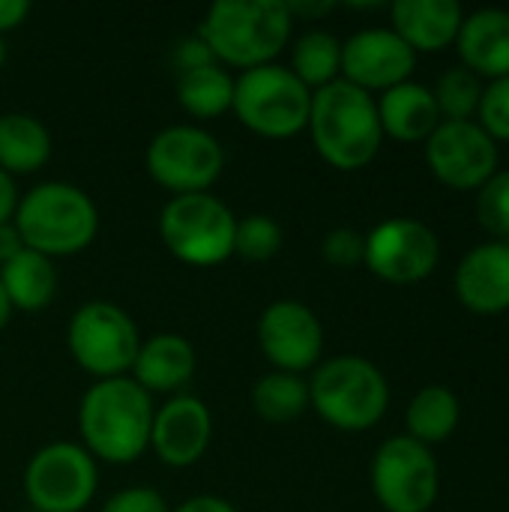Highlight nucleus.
Returning <instances> with one entry per match:
<instances>
[{"instance_id": "nucleus-1", "label": "nucleus", "mask_w": 509, "mask_h": 512, "mask_svg": "<svg viewBox=\"0 0 509 512\" xmlns=\"http://www.w3.org/2000/svg\"><path fill=\"white\" fill-rule=\"evenodd\" d=\"M153 414V396L129 375L96 381L87 387L78 405L81 447L96 462L132 465L150 450Z\"/></svg>"}, {"instance_id": "nucleus-2", "label": "nucleus", "mask_w": 509, "mask_h": 512, "mask_svg": "<svg viewBox=\"0 0 509 512\" xmlns=\"http://www.w3.org/2000/svg\"><path fill=\"white\" fill-rule=\"evenodd\" d=\"M195 33L219 66L249 72L276 63L291 42L294 18L285 0H216Z\"/></svg>"}, {"instance_id": "nucleus-3", "label": "nucleus", "mask_w": 509, "mask_h": 512, "mask_svg": "<svg viewBox=\"0 0 509 512\" xmlns=\"http://www.w3.org/2000/svg\"><path fill=\"white\" fill-rule=\"evenodd\" d=\"M306 129L318 156L339 171L366 168L384 141L375 96L342 78L312 93Z\"/></svg>"}, {"instance_id": "nucleus-4", "label": "nucleus", "mask_w": 509, "mask_h": 512, "mask_svg": "<svg viewBox=\"0 0 509 512\" xmlns=\"http://www.w3.org/2000/svg\"><path fill=\"white\" fill-rule=\"evenodd\" d=\"M12 225L21 234L24 249L54 261L78 255L96 240L99 207L81 186L48 180L18 198Z\"/></svg>"}, {"instance_id": "nucleus-5", "label": "nucleus", "mask_w": 509, "mask_h": 512, "mask_svg": "<svg viewBox=\"0 0 509 512\" xmlns=\"http://www.w3.org/2000/svg\"><path fill=\"white\" fill-rule=\"evenodd\" d=\"M309 408L339 432H366L384 420L390 384L372 360L339 354L315 366L309 378Z\"/></svg>"}, {"instance_id": "nucleus-6", "label": "nucleus", "mask_w": 509, "mask_h": 512, "mask_svg": "<svg viewBox=\"0 0 509 512\" xmlns=\"http://www.w3.org/2000/svg\"><path fill=\"white\" fill-rule=\"evenodd\" d=\"M231 111L261 138H294L309 126L312 90L282 63H267L234 78Z\"/></svg>"}, {"instance_id": "nucleus-7", "label": "nucleus", "mask_w": 509, "mask_h": 512, "mask_svg": "<svg viewBox=\"0 0 509 512\" xmlns=\"http://www.w3.org/2000/svg\"><path fill=\"white\" fill-rule=\"evenodd\" d=\"M234 210L210 192L171 195L159 210L162 246L189 267H219L234 255Z\"/></svg>"}, {"instance_id": "nucleus-8", "label": "nucleus", "mask_w": 509, "mask_h": 512, "mask_svg": "<svg viewBox=\"0 0 509 512\" xmlns=\"http://www.w3.org/2000/svg\"><path fill=\"white\" fill-rule=\"evenodd\" d=\"M66 348L87 375L96 381L123 378L141 348V333L132 315L108 300H90L75 309L66 327Z\"/></svg>"}, {"instance_id": "nucleus-9", "label": "nucleus", "mask_w": 509, "mask_h": 512, "mask_svg": "<svg viewBox=\"0 0 509 512\" xmlns=\"http://www.w3.org/2000/svg\"><path fill=\"white\" fill-rule=\"evenodd\" d=\"M99 489V462L72 441L39 447L24 468V498L36 512H84Z\"/></svg>"}, {"instance_id": "nucleus-10", "label": "nucleus", "mask_w": 509, "mask_h": 512, "mask_svg": "<svg viewBox=\"0 0 509 512\" xmlns=\"http://www.w3.org/2000/svg\"><path fill=\"white\" fill-rule=\"evenodd\" d=\"M147 174L171 195L210 192L225 171V150L216 135L201 126L177 123L162 129L144 153Z\"/></svg>"}, {"instance_id": "nucleus-11", "label": "nucleus", "mask_w": 509, "mask_h": 512, "mask_svg": "<svg viewBox=\"0 0 509 512\" xmlns=\"http://www.w3.org/2000/svg\"><path fill=\"white\" fill-rule=\"evenodd\" d=\"M372 492L387 512H429L441 492L438 459L408 435L387 438L372 459Z\"/></svg>"}, {"instance_id": "nucleus-12", "label": "nucleus", "mask_w": 509, "mask_h": 512, "mask_svg": "<svg viewBox=\"0 0 509 512\" xmlns=\"http://www.w3.org/2000/svg\"><path fill=\"white\" fill-rule=\"evenodd\" d=\"M441 261L438 234L417 219H384L366 234V261L378 279L390 285H417L435 273Z\"/></svg>"}, {"instance_id": "nucleus-13", "label": "nucleus", "mask_w": 509, "mask_h": 512, "mask_svg": "<svg viewBox=\"0 0 509 512\" xmlns=\"http://www.w3.org/2000/svg\"><path fill=\"white\" fill-rule=\"evenodd\" d=\"M426 162L444 186L471 192L495 177L501 153L477 120H441L426 138Z\"/></svg>"}, {"instance_id": "nucleus-14", "label": "nucleus", "mask_w": 509, "mask_h": 512, "mask_svg": "<svg viewBox=\"0 0 509 512\" xmlns=\"http://www.w3.org/2000/svg\"><path fill=\"white\" fill-rule=\"evenodd\" d=\"M258 348L276 372L303 375L321 363L324 327L321 318L300 300L270 303L255 327Z\"/></svg>"}, {"instance_id": "nucleus-15", "label": "nucleus", "mask_w": 509, "mask_h": 512, "mask_svg": "<svg viewBox=\"0 0 509 512\" xmlns=\"http://www.w3.org/2000/svg\"><path fill=\"white\" fill-rule=\"evenodd\" d=\"M414 66L417 54L390 27H366L342 42V81L366 93L411 81Z\"/></svg>"}, {"instance_id": "nucleus-16", "label": "nucleus", "mask_w": 509, "mask_h": 512, "mask_svg": "<svg viewBox=\"0 0 509 512\" xmlns=\"http://www.w3.org/2000/svg\"><path fill=\"white\" fill-rule=\"evenodd\" d=\"M213 438V414L198 396H171L153 414L150 450L168 468H192L201 462Z\"/></svg>"}, {"instance_id": "nucleus-17", "label": "nucleus", "mask_w": 509, "mask_h": 512, "mask_svg": "<svg viewBox=\"0 0 509 512\" xmlns=\"http://www.w3.org/2000/svg\"><path fill=\"white\" fill-rule=\"evenodd\" d=\"M459 303L483 318L509 312V243L474 246L456 267Z\"/></svg>"}, {"instance_id": "nucleus-18", "label": "nucleus", "mask_w": 509, "mask_h": 512, "mask_svg": "<svg viewBox=\"0 0 509 512\" xmlns=\"http://www.w3.org/2000/svg\"><path fill=\"white\" fill-rule=\"evenodd\" d=\"M195 369H198V354L186 336L156 333L150 339H141L129 378L150 396L153 393L180 396V390L195 378Z\"/></svg>"}, {"instance_id": "nucleus-19", "label": "nucleus", "mask_w": 509, "mask_h": 512, "mask_svg": "<svg viewBox=\"0 0 509 512\" xmlns=\"http://www.w3.org/2000/svg\"><path fill=\"white\" fill-rule=\"evenodd\" d=\"M393 33L414 54H435L456 42L465 9L456 0H396L390 6Z\"/></svg>"}, {"instance_id": "nucleus-20", "label": "nucleus", "mask_w": 509, "mask_h": 512, "mask_svg": "<svg viewBox=\"0 0 509 512\" xmlns=\"http://www.w3.org/2000/svg\"><path fill=\"white\" fill-rule=\"evenodd\" d=\"M456 48L462 66L477 78H507L509 75V12L507 9H477L465 15Z\"/></svg>"}, {"instance_id": "nucleus-21", "label": "nucleus", "mask_w": 509, "mask_h": 512, "mask_svg": "<svg viewBox=\"0 0 509 512\" xmlns=\"http://www.w3.org/2000/svg\"><path fill=\"white\" fill-rule=\"evenodd\" d=\"M375 105L381 132L402 144H420L441 126V111L432 96V87L417 81H405L384 90Z\"/></svg>"}, {"instance_id": "nucleus-22", "label": "nucleus", "mask_w": 509, "mask_h": 512, "mask_svg": "<svg viewBox=\"0 0 509 512\" xmlns=\"http://www.w3.org/2000/svg\"><path fill=\"white\" fill-rule=\"evenodd\" d=\"M54 150L48 126L27 111L0 114V171L9 177L36 174L48 165Z\"/></svg>"}, {"instance_id": "nucleus-23", "label": "nucleus", "mask_w": 509, "mask_h": 512, "mask_svg": "<svg viewBox=\"0 0 509 512\" xmlns=\"http://www.w3.org/2000/svg\"><path fill=\"white\" fill-rule=\"evenodd\" d=\"M0 285L15 312H42L57 291V267L51 258L24 249L0 267Z\"/></svg>"}, {"instance_id": "nucleus-24", "label": "nucleus", "mask_w": 509, "mask_h": 512, "mask_svg": "<svg viewBox=\"0 0 509 512\" xmlns=\"http://www.w3.org/2000/svg\"><path fill=\"white\" fill-rule=\"evenodd\" d=\"M459 417L462 408L456 393L441 384H429L411 399L405 411V429L408 438L420 441L423 447H432V444H444L459 429Z\"/></svg>"}, {"instance_id": "nucleus-25", "label": "nucleus", "mask_w": 509, "mask_h": 512, "mask_svg": "<svg viewBox=\"0 0 509 512\" xmlns=\"http://www.w3.org/2000/svg\"><path fill=\"white\" fill-rule=\"evenodd\" d=\"M177 102L189 117L213 120V117L231 111L234 78L219 63H207V66L180 72V78H177Z\"/></svg>"}, {"instance_id": "nucleus-26", "label": "nucleus", "mask_w": 509, "mask_h": 512, "mask_svg": "<svg viewBox=\"0 0 509 512\" xmlns=\"http://www.w3.org/2000/svg\"><path fill=\"white\" fill-rule=\"evenodd\" d=\"M312 93L342 78V39L330 30H306L291 45L288 66Z\"/></svg>"}, {"instance_id": "nucleus-27", "label": "nucleus", "mask_w": 509, "mask_h": 512, "mask_svg": "<svg viewBox=\"0 0 509 512\" xmlns=\"http://www.w3.org/2000/svg\"><path fill=\"white\" fill-rule=\"evenodd\" d=\"M252 408L267 423H291L309 411V381L291 372H267L252 387Z\"/></svg>"}, {"instance_id": "nucleus-28", "label": "nucleus", "mask_w": 509, "mask_h": 512, "mask_svg": "<svg viewBox=\"0 0 509 512\" xmlns=\"http://www.w3.org/2000/svg\"><path fill=\"white\" fill-rule=\"evenodd\" d=\"M432 96L441 120H474L483 99V81L465 66H450L432 87Z\"/></svg>"}, {"instance_id": "nucleus-29", "label": "nucleus", "mask_w": 509, "mask_h": 512, "mask_svg": "<svg viewBox=\"0 0 509 512\" xmlns=\"http://www.w3.org/2000/svg\"><path fill=\"white\" fill-rule=\"evenodd\" d=\"M282 225L267 216V213H252L237 219V231H234V255H240L249 264H264L270 258L279 255L282 249Z\"/></svg>"}, {"instance_id": "nucleus-30", "label": "nucleus", "mask_w": 509, "mask_h": 512, "mask_svg": "<svg viewBox=\"0 0 509 512\" xmlns=\"http://www.w3.org/2000/svg\"><path fill=\"white\" fill-rule=\"evenodd\" d=\"M477 216L489 234L509 240V168H498L495 177L477 189Z\"/></svg>"}, {"instance_id": "nucleus-31", "label": "nucleus", "mask_w": 509, "mask_h": 512, "mask_svg": "<svg viewBox=\"0 0 509 512\" xmlns=\"http://www.w3.org/2000/svg\"><path fill=\"white\" fill-rule=\"evenodd\" d=\"M477 123L498 141H509V75L483 87Z\"/></svg>"}, {"instance_id": "nucleus-32", "label": "nucleus", "mask_w": 509, "mask_h": 512, "mask_svg": "<svg viewBox=\"0 0 509 512\" xmlns=\"http://www.w3.org/2000/svg\"><path fill=\"white\" fill-rule=\"evenodd\" d=\"M321 255L336 270H354L366 261V234L357 228H333L321 243Z\"/></svg>"}, {"instance_id": "nucleus-33", "label": "nucleus", "mask_w": 509, "mask_h": 512, "mask_svg": "<svg viewBox=\"0 0 509 512\" xmlns=\"http://www.w3.org/2000/svg\"><path fill=\"white\" fill-rule=\"evenodd\" d=\"M99 512H171L168 501L162 498V492L150 489V486H126L120 492H114Z\"/></svg>"}, {"instance_id": "nucleus-34", "label": "nucleus", "mask_w": 509, "mask_h": 512, "mask_svg": "<svg viewBox=\"0 0 509 512\" xmlns=\"http://www.w3.org/2000/svg\"><path fill=\"white\" fill-rule=\"evenodd\" d=\"M174 63H177L180 72H189V69H198V66H207V63H216V60H213L210 48H207V45L198 39V33H195V36H186V39L177 42V48H174Z\"/></svg>"}, {"instance_id": "nucleus-35", "label": "nucleus", "mask_w": 509, "mask_h": 512, "mask_svg": "<svg viewBox=\"0 0 509 512\" xmlns=\"http://www.w3.org/2000/svg\"><path fill=\"white\" fill-rule=\"evenodd\" d=\"M171 512H237V507L219 495H195V498H186L183 504H177Z\"/></svg>"}, {"instance_id": "nucleus-36", "label": "nucleus", "mask_w": 509, "mask_h": 512, "mask_svg": "<svg viewBox=\"0 0 509 512\" xmlns=\"http://www.w3.org/2000/svg\"><path fill=\"white\" fill-rule=\"evenodd\" d=\"M27 15H30L27 0H0V36L21 27Z\"/></svg>"}, {"instance_id": "nucleus-37", "label": "nucleus", "mask_w": 509, "mask_h": 512, "mask_svg": "<svg viewBox=\"0 0 509 512\" xmlns=\"http://www.w3.org/2000/svg\"><path fill=\"white\" fill-rule=\"evenodd\" d=\"M18 252H24V240H21V234H18V228L12 222H3L0 225V267L6 261H12Z\"/></svg>"}, {"instance_id": "nucleus-38", "label": "nucleus", "mask_w": 509, "mask_h": 512, "mask_svg": "<svg viewBox=\"0 0 509 512\" xmlns=\"http://www.w3.org/2000/svg\"><path fill=\"white\" fill-rule=\"evenodd\" d=\"M15 207H18V189H15V180H12L6 171H0V225H3V222H12Z\"/></svg>"}, {"instance_id": "nucleus-39", "label": "nucleus", "mask_w": 509, "mask_h": 512, "mask_svg": "<svg viewBox=\"0 0 509 512\" xmlns=\"http://www.w3.org/2000/svg\"><path fill=\"white\" fill-rule=\"evenodd\" d=\"M12 315H15V309H12V303H9V297H6V291H3V285H0V333L9 327Z\"/></svg>"}, {"instance_id": "nucleus-40", "label": "nucleus", "mask_w": 509, "mask_h": 512, "mask_svg": "<svg viewBox=\"0 0 509 512\" xmlns=\"http://www.w3.org/2000/svg\"><path fill=\"white\" fill-rule=\"evenodd\" d=\"M3 63H6V39L0 36V69H3Z\"/></svg>"}]
</instances>
